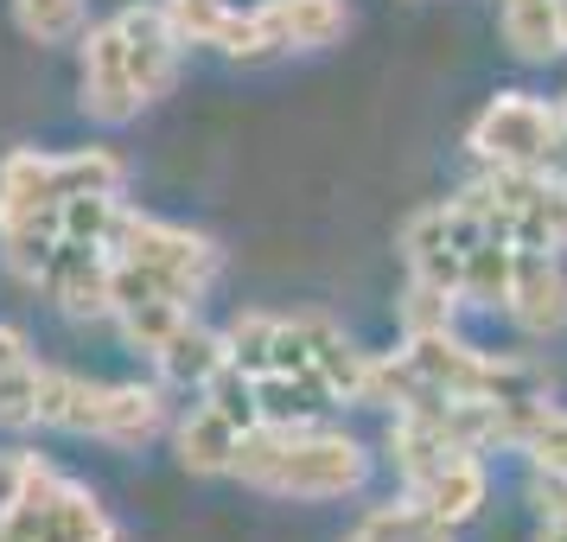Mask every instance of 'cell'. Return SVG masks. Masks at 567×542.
I'll list each match as a JSON object with an SVG mask.
<instances>
[{"mask_svg": "<svg viewBox=\"0 0 567 542\" xmlns=\"http://www.w3.org/2000/svg\"><path fill=\"white\" fill-rule=\"evenodd\" d=\"M32 466H39V453H0V511H7V504L27 491Z\"/></svg>", "mask_w": 567, "mask_h": 542, "instance_id": "83f0119b", "label": "cell"}, {"mask_svg": "<svg viewBox=\"0 0 567 542\" xmlns=\"http://www.w3.org/2000/svg\"><path fill=\"white\" fill-rule=\"evenodd\" d=\"M13 13H20V32L39 45L83 39V0H13Z\"/></svg>", "mask_w": 567, "mask_h": 542, "instance_id": "d4e9b609", "label": "cell"}, {"mask_svg": "<svg viewBox=\"0 0 567 542\" xmlns=\"http://www.w3.org/2000/svg\"><path fill=\"white\" fill-rule=\"evenodd\" d=\"M504 313L516 319V333L523 338L567 333V268L555 256H529V249H523V262H516V287H511V300H504Z\"/></svg>", "mask_w": 567, "mask_h": 542, "instance_id": "30bf717a", "label": "cell"}, {"mask_svg": "<svg viewBox=\"0 0 567 542\" xmlns=\"http://www.w3.org/2000/svg\"><path fill=\"white\" fill-rule=\"evenodd\" d=\"M115 262H134V268H154L159 282H173L198 307L217 275H224V249L210 236L185 231V224H166V217H147V211H122V231L109 243Z\"/></svg>", "mask_w": 567, "mask_h": 542, "instance_id": "8992f818", "label": "cell"}, {"mask_svg": "<svg viewBox=\"0 0 567 542\" xmlns=\"http://www.w3.org/2000/svg\"><path fill=\"white\" fill-rule=\"evenodd\" d=\"M465 198L478 205L491 236H504L529 256H555L567 249V180L548 173H511V166H485V180L465 185Z\"/></svg>", "mask_w": 567, "mask_h": 542, "instance_id": "277c9868", "label": "cell"}, {"mask_svg": "<svg viewBox=\"0 0 567 542\" xmlns=\"http://www.w3.org/2000/svg\"><path fill=\"white\" fill-rule=\"evenodd\" d=\"M39 370L45 364L32 358V345L20 326H0V428L20 434V428H39Z\"/></svg>", "mask_w": 567, "mask_h": 542, "instance_id": "9a60e30c", "label": "cell"}, {"mask_svg": "<svg viewBox=\"0 0 567 542\" xmlns=\"http://www.w3.org/2000/svg\"><path fill=\"white\" fill-rule=\"evenodd\" d=\"M529 498L542 504V517H567V479H561V472H536Z\"/></svg>", "mask_w": 567, "mask_h": 542, "instance_id": "f1b7e54d", "label": "cell"}, {"mask_svg": "<svg viewBox=\"0 0 567 542\" xmlns=\"http://www.w3.org/2000/svg\"><path fill=\"white\" fill-rule=\"evenodd\" d=\"M465 147L485 166H511V173H548L567 180V115L561 103H542L523 90H504L478 109V122L465 134Z\"/></svg>", "mask_w": 567, "mask_h": 542, "instance_id": "3957f363", "label": "cell"}, {"mask_svg": "<svg viewBox=\"0 0 567 542\" xmlns=\"http://www.w3.org/2000/svg\"><path fill=\"white\" fill-rule=\"evenodd\" d=\"M32 287H45L58 300V313H71V319H109L115 313V256L96 249V243L58 236V249L45 256Z\"/></svg>", "mask_w": 567, "mask_h": 542, "instance_id": "52a82bcc", "label": "cell"}, {"mask_svg": "<svg viewBox=\"0 0 567 542\" xmlns=\"http://www.w3.org/2000/svg\"><path fill=\"white\" fill-rule=\"evenodd\" d=\"M122 192H71L64 211H58V236H71V243H96L109 249L115 231H122Z\"/></svg>", "mask_w": 567, "mask_h": 542, "instance_id": "d6986e66", "label": "cell"}, {"mask_svg": "<svg viewBox=\"0 0 567 542\" xmlns=\"http://www.w3.org/2000/svg\"><path fill=\"white\" fill-rule=\"evenodd\" d=\"M497 27L523 64H548L561 58V0H497Z\"/></svg>", "mask_w": 567, "mask_h": 542, "instance_id": "e0dca14e", "label": "cell"}, {"mask_svg": "<svg viewBox=\"0 0 567 542\" xmlns=\"http://www.w3.org/2000/svg\"><path fill=\"white\" fill-rule=\"evenodd\" d=\"M58 211H64L58 154L20 147L0 160V256L20 282H39L45 256L58 249Z\"/></svg>", "mask_w": 567, "mask_h": 542, "instance_id": "7a4b0ae2", "label": "cell"}, {"mask_svg": "<svg viewBox=\"0 0 567 542\" xmlns=\"http://www.w3.org/2000/svg\"><path fill=\"white\" fill-rule=\"evenodd\" d=\"M516 447L529 453L536 472H561L567 479V409H548V402L523 409L516 415Z\"/></svg>", "mask_w": 567, "mask_h": 542, "instance_id": "44dd1931", "label": "cell"}, {"mask_svg": "<svg viewBox=\"0 0 567 542\" xmlns=\"http://www.w3.org/2000/svg\"><path fill=\"white\" fill-rule=\"evenodd\" d=\"M536 542H567V517H548V523L536 530Z\"/></svg>", "mask_w": 567, "mask_h": 542, "instance_id": "f546056e", "label": "cell"}, {"mask_svg": "<svg viewBox=\"0 0 567 542\" xmlns=\"http://www.w3.org/2000/svg\"><path fill=\"white\" fill-rule=\"evenodd\" d=\"M561 45H567V0H561Z\"/></svg>", "mask_w": 567, "mask_h": 542, "instance_id": "1f68e13d", "label": "cell"}, {"mask_svg": "<svg viewBox=\"0 0 567 542\" xmlns=\"http://www.w3.org/2000/svg\"><path fill=\"white\" fill-rule=\"evenodd\" d=\"M243 421L236 415H224L217 402H198V409L179 421V434H173V447H179V466L185 472H198V479H217V472H230L236 466V447H243Z\"/></svg>", "mask_w": 567, "mask_h": 542, "instance_id": "7c38bea8", "label": "cell"}, {"mask_svg": "<svg viewBox=\"0 0 567 542\" xmlns=\"http://www.w3.org/2000/svg\"><path fill=\"white\" fill-rule=\"evenodd\" d=\"M78 90H83V115L103 122V129H122L141 115V90H134V71H128V45H122V27H90L83 32V71H78Z\"/></svg>", "mask_w": 567, "mask_h": 542, "instance_id": "ba28073f", "label": "cell"}, {"mask_svg": "<svg viewBox=\"0 0 567 542\" xmlns=\"http://www.w3.org/2000/svg\"><path fill=\"white\" fill-rule=\"evenodd\" d=\"M159 7L179 27L185 45H217L224 39V20H230V0H159Z\"/></svg>", "mask_w": 567, "mask_h": 542, "instance_id": "484cf974", "label": "cell"}, {"mask_svg": "<svg viewBox=\"0 0 567 542\" xmlns=\"http://www.w3.org/2000/svg\"><path fill=\"white\" fill-rule=\"evenodd\" d=\"M485 491H491V479H485V460L478 453H453L446 466H434L427 479H414L409 485V498L421 504V511H434L440 523H472V517L485 511Z\"/></svg>", "mask_w": 567, "mask_h": 542, "instance_id": "8fae6325", "label": "cell"}, {"mask_svg": "<svg viewBox=\"0 0 567 542\" xmlns=\"http://www.w3.org/2000/svg\"><path fill=\"white\" fill-rule=\"evenodd\" d=\"M275 345H281V313H243L224 333L230 370H243V377H268L275 370Z\"/></svg>", "mask_w": 567, "mask_h": 542, "instance_id": "7402d4cb", "label": "cell"}, {"mask_svg": "<svg viewBox=\"0 0 567 542\" xmlns=\"http://www.w3.org/2000/svg\"><path fill=\"white\" fill-rule=\"evenodd\" d=\"M516 262H523V249H516V243H504V236L472 243V249H465V262H460V300H465V307L497 313L504 300H511V287H516Z\"/></svg>", "mask_w": 567, "mask_h": 542, "instance_id": "ac0fdd59", "label": "cell"}, {"mask_svg": "<svg viewBox=\"0 0 567 542\" xmlns=\"http://www.w3.org/2000/svg\"><path fill=\"white\" fill-rule=\"evenodd\" d=\"M363 523H370L383 542H453V523H440L434 511H421L414 498H402V504H377Z\"/></svg>", "mask_w": 567, "mask_h": 542, "instance_id": "603a6c76", "label": "cell"}, {"mask_svg": "<svg viewBox=\"0 0 567 542\" xmlns=\"http://www.w3.org/2000/svg\"><path fill=\"white\" fill-rule=\"evenodd\" d=\"M453 294L446 287H434V282H414L409 275V300H402V326L409 333H440V326H453Z\"/></svg>", "mask_w": 567, "mask_h": 542, "instance_id": "4316f807", "label": "cell"}, {"mask_svg": "<svg viewBox=\"0 0 567 542\" xmlns=\"http://www.w3.org/2000/svg\"><path fill=\"white\" fill-rule=\"evenodd\" d=\"M0 542H122V530L96 504V491H83L78 479L39 460L27 491L0 511Z\"/></svg>", "mask_w": 567, "mask_h": 542, "instance_id": "5b68a950", "label": "cell"}, {"mask_svg": "<svg viewBox=\"0 0 567 542\" xmlns=\"http://www.w3.org/2000/svg\"><path fill=\"white\" fill-rule=\"evenodd\" d=\"M115 27H122V45H128V71H134L141 103H159L185 58L179 27L166 20V7H128V13H115Z\"/></svg>", "mask_w": 567, "mask_h": 542, "instance_id": "9c48e42d", "label": "cell"}, {"mask_svg": "<svg viewBox=\"0 0 567 542\" xmlns=\"http://www.w3.org/2000/svg\"><path fill=\"white\" fill-rule=\"evenodd\" d=\"M103 389L96 377H78V370H39V428L52 434H90L96 440V415H103Z\"/></svg>", "mask_w": 567, "mask_h": 542, "instance_id": "4fadbf2b", "label": "cell"}, {"mask_svg": "<svg viewBox=\"0 0 567 542\" xmlns=\"http://www.w3.org/2000/svg\"><path fill=\"white\" fill-rule=\"evenodd\" d=\"M561 115H567V96H561Z\"/></svg>", "mask_w": 567, "mask_h": 542, "instance_id": "d6a6232c", "label": "cell"}, {"mask_svg": "<svg viewBox=\"0 0 567 542\" xmlns=\"http://www.w3.org/2000/svg\"><path fill=\"white\" fill-rule=\"evenodd\" d=\"M236 479L268 498H300V504H326V498H351L370 479V453L351 434H326L312 428H275L261 421L236 447Z\"/></svg>", "mask_w": 567, "mask_h": 542, "instance_id": "6da1fadb", "label": "cell"}, {"mask_svg": "<svg viewBox=\"0 0 567 542\" xmlns=\"http://www.w3.org/2000/svg\"><path fill=\"white\" fill-rule=\"evenodd\" d=\"M351 542H383V536H377V530H370V523H358V530H351Z\"/></svg>", "mask_w": 567, "mask_h": 542, "instance_id": "4dcf8cb0", "label": "cell"}, {"mask_svg": "<svg viewBox=\"0 0 567 542\" xmlns=\"http://www.w3.org/2000/svg\"><path fill=\"white\" fill-rule=\"evenodd\" d=\"M58 180H64V198L71 192H122L128 166L109 147H78V154H58Z\"/></svg>", "mask_w": 567, "mask_h": 542, "instance_id": "cb8c5ba5", "label": "cell"}, {"mask_svg": "<svg viewBox=\"0 0 567 542\" xmlns=\"http://www.w3.org/2000/svg\"><path fill=\"white\" fill-rule=\"evenodd\" d=\"M275 7H281V20H287V45L293 52H326L351 27L344 0H275Z\"/></svg>", "mask_w": 567, "mask_h": 542, "instance_id": "ffe728a7", "label": "cell"}, {"mask_svg": "<svg viewBox=\"0 0 567 542\" xmlns=\"http://www.w3.org/2000/svg\"><path fill=\"white\" fill-rule=\"evenodd\" d=\"M166 428V396L154 384H109L103 415H96V440L109 447H147Z\"/></svg>", "mask_w": 567, "mask_h": 542, "instance_id": "5bb4252c", "label": "cell"}, {"mask_svg": "<svg viewBox=\"0 0 567 542\" xmlns=\"http://www.w3.org/2000/svg\"><path fill=\"white\" fill-rule=\"evenodd\" d=\"M154 364H159V377L166 384H179V389H205L224 364H230V351H224V333H210V326H198V313L185 319L179 333L166 338L154 351Z\"/></svg>", "mask_w": 567, "mask_h": 542, "instance_id": "2e32d148", "label": "cell"}]
</instances>
